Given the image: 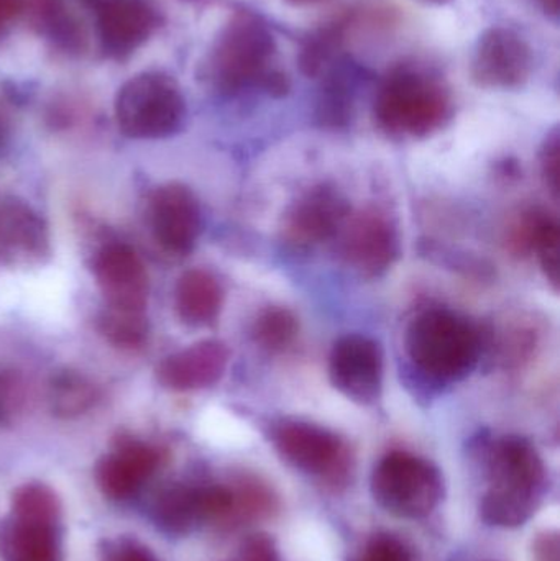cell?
<instances>
[{
    "label": "cell",
    "instance_id": "cell-24",
    "mask_svg": "<svg viewBox=\"0 0 560 561\" xmlns=\"http://www.w3.org/2000/svg\"><path fill=\"white\" fill-rule=\"evenodd\" d=\"M145 312L147 310L105 306L95 320L99 335L115 348L127 352L141 350L150 336V323Z\"/></svg>",
    "mask_w": 560,
    "mask_h": 561
},
{
    "label": "cell",
    "instance_id": "cell-16",
    "mask_svg": "<svg viewBox=\"0 0 560 561\" xmlns=\"http://www.w3.org/2000/svg\"><path fill=\"white\" fill-rule=\"evenodd\" d=\"M161 465V451L147 442L124 438L99 460L95 481L105 497L125 501L144 490Z\"/></svg>",
    "mask_w": 560,
    "mask_h": 561
},
{
    "label": "cell",
    "instance_id": "cell-7",
    "mask_svg": "<svg viewBox=\"0 0 560 561\" xmlns=\"http://www.w3.org/2000/svg\"><path fill=\"white\" fill-rule=\"evenodd\" d=\"M270 440L286 463L322 483L338 486L351 473L348 445L322 425L283 419L270 428Z\"/></svg>",
    "mask_w": 560,
    "mask_h": 561
},
{
    "label": "cell",
    "instance_id": "cell-11",
    "mask_svg": "<svg viewBox=\"0 0 560 561\" xmlns=\"http://www.w3.org/2000/svg\"><path fill=\"white\" fill-rule=\"evenodd\" d=\"M351 214V204L338 186L315 184L283 214V242L298 252L318 249L339 236Z\"/></svg>",
    "mask_w": 560,
    "mask_h": 561
},
{
    "label": "cell",
    "instance_id": "cell-31",
    "mask_svg": "<svg viewBox=\"0 0 560 561\" xmlns=\"http://www.w3.org/2000/svg\"><path fill=\"white\" fill-rule=\"evenodd\" d=\"M351 561H414L411 550L397 537L380 534L372 537Z\"/></svg>",
    "mask_w": 560,
    "mask_h": 561
},
{
    "label": "cell",
    "instance_id": "cell-6",
    "mask_svg": "<svg viewBox=\"0 0 560 561\" xmlns=\"http://www.w3.org/2000/svg\"><path fill=\"white\" fill-rule=\"evenodd\" d=\"M370 484L378 506L401 519H424L444 496L439 468L410 451L385 455L372 473Z\"/></svg>",
    "mask_w": 560,
    "mask_h": 561
},
{
    "label": "cell",
    "instance_id": "cell-37",
    "mask_svg": "<svg viewBox=\"0 0 560 561\" xmlns=\"http://www.w3.org/2000/svg\"><path fill=\"white\" fill-rule=\"evenodd\" d=\"M538 5L541 7L542 12L546 15L552 16V19H558L559 10H560V0H536Z\"/></svg>",
    "mask_w": 560,
    "mask_h": 561
},
{
    "label": "cell",
    "instance_id": "cell-17",
    "mask_svg": "<svg viewBox=\"0 0 560 561\" xmlns=\"http://www.w3.org/2000/svg\"><path fill=\"white\" fill-rule=\"evenodd\" d=\"M230 352L220 340H201L164 356L157 366V379L163 388L193 392L217 385L226 375Z\"/></svg>",
    "mask_w": 560,
    "mask_h": 561
},
{
    "label": "cell",
    "instance_id": "cell-2",
    "mask_svg": "<svg viewBox=\"0 0 560 561\" xmlns=\"http://www.w3.org/2000/svg\"><path fill=\"white\" fill-rule=\"evenodd\" d=\"M404 352L420 381L431 388L456 385L482 363V327L449 307H426L408 323Z\"/></svg>",
    "mask_w": 560,
    "mask_h": 561
},
{
    "label": "cell",
    "instance_id": "cell-34",
    "mask_svg": "<svg viewBox=\"0 0 560 561\" xmlns=\"http://www.w3.org/2000/svg\"><path fill=\"white\" fill-rule=\"evenodd\" d=\"M229 561H279V556L270 537L252 536Z\"/></svg>",
    "mask_w": 560,
    "mask_h": 561
},
{
    "label": "cell",
    "instance_id": "cell-13",
    "mask_svg": "<svg viewBox=\"0 0 560 561\" xmlns=\"http://www.w3.org/2000/svg\"><path fill=\"white\" fill-rule=\"evenodd\" d=\"M148 214L153 239L164 252L183 259L196 249L204 219L193 190L181 183L157 187L151 194Z\"/></svg>",
    "mask_w": 560,
    "mask_h": 561
},
{
    "label": "cell",
    "instance_id": "cell-30",
    "mask_svg": "<svg viewBox=\"0 0 560 561\" xmlns=\"http://www.w3.org/2000/svg\"><path fill=\"white\" fill-rule=\"evenodd\" d=\"M26 388L15 369L0 368V425L10 424L25 405Z\"/></svg>",
    "mask_w": 560,
    "mask_h": 561
},
{
    "label": "cell",
    "instance_id": "cell-15",
    "mask_svg": "<svg viewBox=\"0 0 560 561\" xmlns=\"http://www.w3.org/2000/svg\"><path fill=\"white\" fill-rule=\"evenodd\" d=\"M46 220L20 197L0 203V263L10 268H33L52 256Z\"/></svg>",
    "mask_w": 560,
    "mask_h": 561
},
{
    "label": "cell",
    "instance_id": "cell-28",
    "mask_svg": "<svg viewBox=\"0 0 560 561\" xmlns=\"http://www.w3.org/2000/svg\"><path fill=\"white\" fill-rule=\"evenodd\" d=\"M532 253L541 266L542 275L558 293L560 286V226L558 217L546 209H535Z\"/></svg>",
    "mask_w": 560,
    "mask_h": 561
},
{
    "label": "cell",
    "instance_id": "cell-18",
    "mask_svg": "<svg viewBox=\"0 0 560 561\" xmlns=\"http://www.w3.org/2000/svg\"><path fill=\"white\" fill-rule=\"evenodd\" d=\"M101 46L112 58H125L140 48L160 25V13L147 0H99Z\"/></svg>",
    "mask_w": 560,
    "mask_h": 561
},
{
    "label": "cell",
    "instance_id": "cell-29",
    "mask_svg": "<svg viewBox=\"0 0 560 561\" xmlns=\"http://www.w3.org/2000/svg\"><path fill=\"white\" fill-rule=\"evenodd\" d=\"M12 514L30 519L61 523V503L55 491L46 484H23L13 493Z\"/></svg>",
    "mask_w": 560,
    "mask_h": 561
},
{
    "label": "cell",
    "instance_id": "cell-25",
    "mask_svg": "<svg viewBox=\"0 0 560 561\" xmlns=\"http://www.w3.org/2000/svg\"><path fill=\"white\" fill-rule=\"evenodd\" d=\"M28 7L33 23L45 33L56 46L66 51L82 48V33L79 23L72 19L62 0H22Z\"/></svg>",
    "mask_w": 560,
    "mask_h": 561
},
{
    "label": "cell",
    "instance_id": "cell-35",
    "mask_svg": "<svg viewBox=\"0 0 560 561\" xmlns=\"http://www.w3.org/2000/svg\"><path fill=\"white\" fill-rule=\"evenodd\" d=\"M533 561H560L559 533H542L536 537Z\"/></svg>",
    "mask_w": 560,
    "mask_h": 561
},
{
    "label": "cell",
    "instance_id": "cell-8",
    "mask_svg": "<svg viewBox=\"0 0 560 561\" xmlns=\"http://www.w3.org/2000/svg\"><path fill=\"white\" fill-rule=\"evenodd\" d=\"M151 516L158 529L171 537L190 536L206 524L229 529L232 490L229 483L171 484L155 497Z\"/></svg>",
    "mask_w": 560,
    "mask_h": 561
},
{
    "label": "cell",
    "instance_id": "cell-1",
    "mask_svg": "<svg viewBox=\"0 0 560 561\" xmlns=\"http://www.w3.org/2000/svg\"><path fill=\"white\" fill-rule=\"evenodd\" d=\"M453 91L439 71L426 62L395 66L378 85L374 118L378 130L395 140H424L454 117Z\"/></svg>",
    "mask_w": 560,
    "mask_h": 561
},
{
    "label": "cell",
    "instance_id": "cell-19",
    "mask_svg": "<svg viewBox=\"0 0 560 561\" xmlns=\"http://www.w3.org/2000/svg\"><path fill=\"white\" fill-rule=\"evenodd\" d=\"M483 359L503 369L515 371L528 365L541 345L538 320L526 313H512L482 329Z\"/></svg>",
    "mask_w": 560,
    "mask_h": 561
},
{
    "label": "cell",
    "instance_id": "cell-22",
    "mask_svg": "<svg viewBox=\"0 0 560 561\" xmlns=\"http://www.w3.org/2000/svg\"><path fill=\"white\" fill-rule=\"evenodd\" d=\"M362 20V10H345L325 25L319 26L302 43L298 56L299 68L308 78H319L338 62L339 53L344 48L348 33Z\"/></svg>",
    "mask_w": 560,
    "mask_h": 561
},
{
    "label": "cell",
    "instance_id": "cell-5",
    "mask_svg": "<svg viewBox=\"0 0 560 561\" xmlns=\"http://www.w3.org/2000/svg\"><path fill=\"white\" fill-rule=\"evenodd\" d=\"M187 108L180 85L161 72H141L128 79L115 98V121L122 134L135 140H160L176 135Z\"/></svg>",
    "mask_w": 560,
    "mask_h": 561
},
{
    "label": "cell",
    "instance_id": "cell-39",
    "mask_svg": "<svg viewBox=\"0 0 560 561\" xmlns=\"http://www.w3.org/2000/svg\"><path fill=\"white\" fill-rule=\"evenodd\" d=\"M285 2H288L289 5L295 7H311L318 5V3L325 2V0H285Z\"/></svg>",
    "mask_w": 560,
    "mask_h": 561
},
{
    "label": "cell",
    "instance_id": "cell-14",
    "mask_svg": "<svg viewBox=\"0 0 560 561\" xmlns=\"http://www.w3.org/2000/svg\"><path fill=\"white\" fill-rule=\"evenodd\" d=\"M91 268L105 306L147 310L148 273L128 243L111 240L99 247L92 256Z\"/></svg>",
    "mask_w": 560,
    "mask_h": 561
},
{
    "label": "cell",
    "instance_id": "cell-32",
    "mask_svg": "<svg viewBox=\"0 0 560 561\" xmlns=\"http://www.w3.org/2000/svg\"><path fill=\"white\" fill-rule=\"evenodd\" d=\"M539 168H541L542 180L551 193L552 199L559 201L560 193V134L555 127L542 141L539 151Z\"/></svg>",
    "mask_w": 560,
    "mask_h": 561
},
{
    "label": "cell",
    "instance_id": "cell-10",
    "mask_svg": "<svg viewBox=\"0 0 560 561\" xmlns=\"http://www.w3.org/2000/svg\"><path fill=\"white\" fill-rule=\"evenodd\" d=\"M535 71L532 43L512 26L493 25L480 33L470 59V76L479 88L516 91Z\"/></svg>",
    "mask_w": 560,
    "mask_h": 561
},
{
    "label": "cell",
    "instance_id": "cell-4",
    "mask_svg": "<svg viewBox=\"0 0 560 561\" xmlns=\"http://www.w3.org/2000/svg\"><path fill=\"white\" fill-rule=\"evenodd\" d=\"M489 490L480 504V516L490 526L515 529L535 516L548 486L541 455L528 438L503 435L487 444Z\"/></svg>",
    "mask_w": 560,
    "mask_h": 561
},
{
    "label": "cell",
    "instance_id": "cell-9",
    "mask_svg": "<svg viewBox=\"0 0 560 561\" xmlns=\"http://www.w3.org/2000/svg\"><path fill=\"white\" fill-rule=\"evenodd\" d=\"M338 237L342 260L361 278H384L400 260V230L393 217L380 207L368 206L351 214Z\"/></svg>",
    "mask_w": 560,
    "mask_h": 561
},
{
    "label": "cell",
    "instance_id": "cell-40",
    "mask_svg": "<svg viewBox=\"0 0 560 561\" xmlns=\"http://www.w3.org/2000/svg\"><path fill=\"white\" fill-rule=\"evenodd\" d=\"M427 2L439 3V5H443V3L450 2V0H427Z\"/></svg>",
    "mask_w": 560,
    "mask_h": 561
},
{
    "label": "cell",
    "instance_id": "cell-26",
    "mask_svg": "<svg viewBox=\"0 0 560 561\" xmlns=\"http://www.w3.org/2000/svg\"><path fill=\"white\" fill-rule=\"evenodd\" d=\"M298 335V317L285 306L265 307L252 323L253 343L270 355L286 352Z\"/></svg>",
    "mask_w": 560,
    "mask_h": 561
},
{
    "label": "cell",
    "instance_id": "cell-23",
    "mask_svg": "<svg viewBox=\"0 0 560 561\" xmlns=\"http://www.w3.org/2000/svg\"><path fill=\"white\" fill-rule=\"evenodd\" d=\"M99 399H101L99 386L78 369H59L49 379V408L58 417H81L98 405Z\"/></svg>",
    "mask_w": 560,
    "mask_h": 561
},
{
    "label": "cell",
    "instance_id": "cell-27",
    "mask_svg": "<svg viewBox=\"0 0 560 561\" xmlns=\"http://www.w3.org/2000/svg\"><path fill=\"white\" fill-rule=\"evenodd\" d=\"M318 101V117L325 127H345L354 115V81L347 69L338 68V62L324 72Z\"/></svg>",
    "mask_w": 560,
    "mask_h": 561
},
{
    "label": "cell",
    "instance_id": "cell-21",
    "mask_svg": "<svg viewBox=\"0 0 560 561\" xmlns=\"http://www.w3.org/2000/svg\"><path fill=\"white\" fill-rule=\"evenodd\" d=\"M222 283L203 268L183 273L174 287V307L181 322L196 329L214 325L222 312Z\"/></svg>",
    "mask_w": 560,
    "mask_h": 561
},
{
    "label": "cell",
    "instance_id": "cell-12",
    "mask_svg": "<svg viewBox=\"0 0 560 561\" xmlns=\"http://www.w3.org/2000/svg\"><path fill=\"white\" fill-rule=\"evenodd\" d=\"M329 381L348 401L372 405L384 394L385 355L378 340L348 333L332 345Z\"/></svg>",
    "mask_w": 560,
    "mask_h": 561
},
{
    "label": "cell",
    "instance_id": "cell-36",
    "mask_svg": "<svg viewBox=\"0 0 560 561\" xmlns=\"http://www.w3.org/2000/svg\"><path fill=\"white\" fill-rule=\"evenodd\" d=\"M22 0H0V33L22 12Z\"/></svg>",
    "mask_w": 560,
    "mask_h": 561
},
{
    "label": "cell",
    "instance_id": "cell-3",
    "mask_svg": "<svg viewBox=\"0 0 560 561\" xmlns=\"http://www.w3.org/2000/svg\"><path fill=\"white\" fill-rule=\"evenodd\" d=\"M276 39L265 22L249 12H237L217 35L206 62L210 84L224 94L260 91L285 98L292 81L273 66Z\"/></svg>",
    "mask_w": 560,
    "mask_h": 561
},
{
    "label": "cell",
    "instance_id": "cell-33",
    "mask_svg": "<svg viewBox=\"0 0 560 561\" xmlns=\"http://www.w3.org/2000/svg\"><path fill=\"white\" fill-rule=\"evenodd\" d=\"M101 561H160L137 540L121 537L101 547Z\"/></svg>",
    "mask_w": 560,
    "mask_h": 561
},
{
    "label": "cell",
    "instance_id": "cell-20",
    "mask_svg": "<svg viewBox=\"0 0 560 561\" xmlns=\"http://www.w3.org/2000/svg\"><path fill=\"white\" fill-rule=\"evenodd\" d=\"M59 524L10 513L0 523V557L3 561H62Z\"/></svg>",
    "mask_w": 560,
    "mask_h": 561
},
{
    "label": "cell",
    "instance_id": "cell-38",
    "mask_svg": "<svg viewBox=\"0 0 560 561\" xmlns=\"http://www.w3.org/2000/svg\"><path fill=\"white\" fill-rule=\"evenodd\" d=\"M7 138H9V118L0 108V151L5 147Z\"/></svg>",
    "mask_w": 560,
    "mask_h": 561
}]
</instances>
